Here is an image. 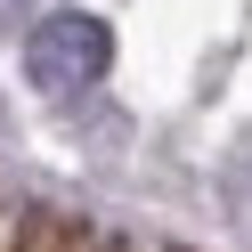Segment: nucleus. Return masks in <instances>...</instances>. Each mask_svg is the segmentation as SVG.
Segmentation results:
<instances>
[{
	"instance_id": "f257e3e1",
	"label": "nucleus",
	"mask_w": 252,
	"mask_h": 252,
	"mask_svg": "<svg viewBox=\"0 0 252 252\" xmlns=\"http://www.w3.org/2000/svg\"><path fill=\"white\" fill-rule=\"evenodd\" d=\"M114 65V25L90 17V8H57L25 33V82L49 90V98H82V90L106 82Z\"/></svg>"
}]
</instances>
